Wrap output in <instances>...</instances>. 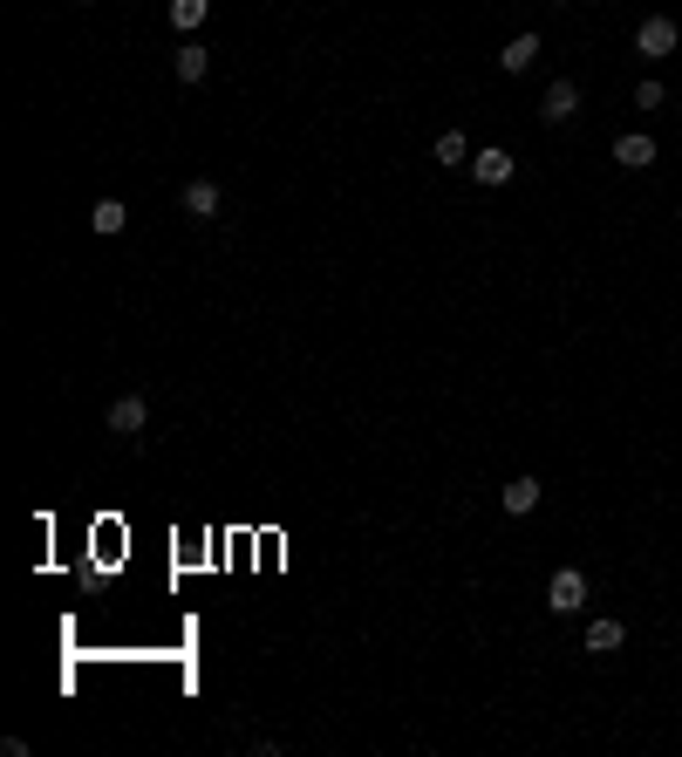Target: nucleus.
I'll return each instance as SVG.
<instances>
[{"mask_svg": "<svg viewBox=\"0 0 682 757\" xmlns=\"http://www.w3.org/2000/svg\"><path fill=\"white\" fill-rule=\"evenodd\" d=\"M546 607H553V614H580V607H587V573L560 567L553 573V587H546Z\"/></svg>", "mask_w": 682, "mask_h": 757, "instance_id": "1", "label": "nucleus"}, {"mask_svg": "<svg viewBox=\"0 0 682 757\" xmlns=\"http://www.w3.org/2000/svg\"><path fill=\"white\" fill-rule=\"evenodd\" d=\"M635 48H642L648 62H655V55H676V21H669V14H648L642 28H635Z\"/></svg>", "mask_w": 682, "mask_h": 757, "instance_id": "2", "label": "nucleus"}, {"mask_svg": "<svg viewBox=\"0 0 682 757\" xmlns=\"http://www.w3.org/2000/svg\"><path fill=\"white\" fill-rule=\"evenodd\" d=\"M144 423H151V403H144V396H116L110 403V430L116 437H137Z\"/></svg>", "mask_w": 682, "mask_h": 757, "instance_id": "3", "label": "nucleus"}, {"mask_svg": "<svg viewBox=\"0 0 682 757\" xmlns=\"http://www.w3.org/2000/svg\"><path fill=\"white\" fill-rule=\"evenodd\" d=\"M471 171H478V185H505V178L519 171V157H512V151H498V144H485V151L471 157Z\"/></svg>", "mask_w": 682, "mask_h": 757, "instance_id": "4", "label": "nucleus"}, {"mask_svg": "<svg viewBox=\"0 0 682 757\" xmlns=\"http://www.w3.org/2000/svg\"><path fill=\"white\" fill-rule=\"evenodd\" d=\"M532 62H539V35H512V41H505V55H498L505 76H526Z\"/></svg>", "mask_w": 682, "mask_h": 757, "instance_id": "5", "label": "nucleus"}, {"mask_svg": "<svg viewBox=\"0 0 682 757\" xmlns=\"http://www.w3.org/2000/svg\"><path fill=\"white\" fill-rule=\"evenodd\" d=\"M614 164H628V171H648V164H655V144H648L642 130H628V137H614Z\"/></svg>", "mask_w": 682, "mask_h": 757, "instance_id": "6", "label": "nucleus"}, {"mask_svg": "<svg viewBox=\"0 0 682 757\" xmlns=\"http://www.w3.org/2000/svg\"><path fill=\"white\" fill-rule=\"evenodd\" d=\"M573 110H580V89H573V82H553V89H546V103H539V116H546V123H567Z\"/></svg>", "mask_w": 682, "mask_h": 757, "instance_id": "7", "label": "nucleus"}, {"mask_svg": "<svg viewBox=\"0 0 682 757\" xmlns=\"http://www.w3.org/2000/svg\"><path fill=\"white\" fill-rule=\"evenodd\" d=\"M89 226L103 232V239H116V232L130 226V205H123V198H96V212H89Z\"/></svg>", "mask_w": 682, "mask_h": 757, "instance_id": "8", "label": "nucleus"}, {"mask_svg": "<svg viewBox=\"0 0 682 757\" xmlns=\"http://www.w3.org/2000/svg\"><path fill=\"white\" fill-rule=\"evenodd\" d=\"M498 505H505V512H512V519H526L532 505H539V478H512V485H505V492H498Z\"/></svg>", "mask_w": 682, "mask_h": 757, "instance_id": "9", "label": "nucleus"}, {"mask_svg": "<svg viewBox=\"0 0 682 757\" xmlns=\"http://www.w3.org/2000/svg\"><path fill=\"white\" fill-rule=\"evenodd\" d=\"M185 212L191 219H212V212H219V185H212V178H191L185 185Z\"/></svg>", "mask_w": 682, "mask_h": 757, "instance_id": "10", "label": "nucleus"}, {"mask_svg": "<svg viewBox=\"0 0 682 757\" xmlns=\"http://www.w3.org/2000/svg\"><path fill=\"white\" fill-rule=\"evenodd\" d=\"M171 69H178V82H205V69H212V55H205L198 41H185V48L171 55Z\"/></svg>", "mask_w": 682, "mask_h": 757, "instance_id": "11", "label": "nucleus"}, {"mask_svg": "<svg viewBox=\"0 0 682 757\" xmlns=\"http://www.w3.org/2000/svg\"><path fill=\"white\" fill-rule=\"evenodd\" d=\"M621 635H628L621 621H587V648H594V655H614V648H621Z\"/></svg>", "mask_w": 682, "mask_h": 757, "instance_id": "12", "label": "nucleus"}, {"mask_svg": "<svg viewBox=\"0 0 682 757\" xmlns=\"http://www.w3.org/2000/svg\"><path fill=\"white\" fill-rule=\"evenodd\" d=\"M205 14H212V0H171V28H205Z\"/></svg>", "mask_w": 682, "mask_h": 757, "instance_id": "13", "label": "nucleus"}, {"mask_svg": "<svg viewBox=\"0 0 682 757\" xmlns=\"http://www.w3.org/2000/svg\"><path fill=\"white\" fill-rule=\"evenodd\" d=\"M430 157H437V164H471V144H464L457 130H444V137L430 144Z\"/></svg>", "mask_w": 682, "mask_h": 757, "instance_id": "14", "label": "nucleus"}]
</instances>
